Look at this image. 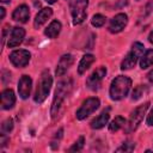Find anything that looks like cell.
<instances>
[{
  "label": "cell",
  "mask_w": 153,
  "mask_h": 153,
  "mask_svg": "<svg viewBox=\"0 0 153 153\" xmlns=\"http://www.w3.org/2000/svg\"><path fill=\"white\" fill-rule=\"evenodd\" d=\"M72 88V80L71 79H65L62 81L59 82L57 87H56V91H55V96H54V99H53V104H51V110H50V114H51V117L55 118L61 109V105L65 100V98L67 97V94L69 93Z\"/></svg>",
  "instance_id": "6da1fadb"
},
{
  "label": "cell",
  "mask_w": 153,
  "mask_h": 153,
  "mask_svg": "<svg viewBox=\"0 0 153 153\" xmlns=\"http://www.w3.org/2000/svg\"><path fill=\"white\" fill-rule=\"evenodd\" d=\"M131 86V80L128 76L124 75H118L117 78H115L110 85V97L114 100H120L123 99Z\"/></svg>",
  "instance_id": "7a4b0ae2"
},
{
  "label": "cell",
  "mask_w": 153,
  "mask_h": 153,
  "mask_svg": "<svg viewBox=\"0 0 153 153\" xmlns=\"http://www.w3.org/2000/svg\"><path fill=\"white\" fill-rule=\"evenodd\" d=\"M51 84H53V78L50 76L49 72L48 71L43 72L42 75H41L39 82L37 85V88H36V92H35V97H33L36 103H43L45 100V98L48 97L49 91L51 88Z\"/></svg>",
  "instance_id": "3957f363"
},
{
  "label": "cell",
  "mask_w": 153,
  "mask_h": 153,
  "mask_svg": "<svg viewBox=\"0 0 153 153\" xmlns=\"http://www.w3.org/2000/svg\"><path fill=\"white\" fill-rule=\"evenodd\" d=\"M143 44H141L140 42H135L130 49V51L127 54V56L124 57V60L121 63V69H130L135 66V63L137 62V60L142 56L143 54Z\"/></svg>",
  "instance_id": "277c9868"
},
{
  "label": "cell",
  "mask_w": 153,
  "mask_h": 153,
  "mask_svg": "<svg viewBox=\"0 0 153 153\" xmlns=\"http://www.w3.org/2000/svg\"><path fill=\"white\" fill-rule=\"evenodd\" d=\"M88 0H72L71 1V13L73 18V24H81L86 18V8Z\"/></svg>",
  "instance_id": "5b68a950"
},
{
  "label": "cell",
  "mask_w": 153,
  "mask_h": 153,
  "mask_svg": "<svg viewBox=\"0 0 153 153\" xmlns=\"http://www.w3.org/2000/svg\"><path fill=\"white\" fill-rule=\"evenodd\" d=\"M148 106H149V103L147 102V103H145V104L134 109V111L130 114V117H129V121H128V124H127V129H126L127 133H131L139 127V124L141 123Z\"/></svg>",
  "instance_id": "8992f818"
},
{
  "label": "cell",
  "mask_w": 153,
  "mask_h": 153,
  "mask_svg": "<svg viewBox=\"0 0 153 153\" xmlns=\"http://www.w3.org/2000/svg\"><path fill=\"white\" fill-rule=\"evenodd\" d=\"M98 106H99V99L98 98H96V97L87 98L86 100H84V103L81 104V106L76 111V118L78 120L86 118L87 116L93 114L98 109Z\"/></svg>",
  "instance_id": "52a82bcc"
},
{
  "label": "cell",
  "mask_w": 153,
  "mask_h": 153,
  "mask_svg": "<svg viewBox=\"0 0 153 153\" xmlns=\"http://www.w3.org/2000/svg\"><path fill=\"white\" fill-rule=\"evenodd\" d=\"M105 74H106V68L103 67V66L98 67V68L87 78V80H86V86H87L90 90H92V91L98 90L99 86H100L102 80H103L104 76H105Z\"/></svg>",
  "instance_id": "ba28073f"
},
{
  "label": "cell",
  "mask_w": 153,
  "mask_h": 153,
  "mask_svg": "<svg viewBox=\"0 0 153 153\" xmlns=\"http://www.w3.org/2000/svg\"><path fill=\"white\" fill-rule=\"evenodd\" d=\"M30 53L25 49H19V50H14L10 54V60L11 62L18 67V68H22V67H25L29 61H30Z\"/></svg>",
  "instance_id": "9c48e42d"
},
{
  "label": "cell",
  "mask_w": 153,
  "mask_h": 153,
  "mask_svg": "<svg viewBox=\"0 0 153 153\" xmlns=\"http://www.w3.org/2000/svg\"><path fill=\"white\" fill-rule=\"evenodd\" d=\"M128 23V17L126 13H118L116 14L111 22H110V25H109V31L112 32V33H117V32H121L126 25Z\"/></svg>",
  "instance_id": "30bf717a"
},
{
  "label": "cell",
  "mask_w": 153,
  "mask_h": 153,
  "mask_svg": "<svg viewBox=\"0 0 153 153\" xmlns=\"http://www.w3.org/2000/svg\"><path fill=\"white\" fill-rule=\"evenodd\" d=\"M73 62H74L73 55H71V54L62 55L61 59H60V61H59V63H57V67H56V75L57 76L63 75L71 68V66L73 65Z\"/></svg>",
  "instance_id": "8fae6325"
},
{
  "label": "cell",
  "mask_w": 153,
  "mask_h": 153,
  "mask_svg": "<svg viewBox=\"0 0 153 153\" xmlns=\"http://www.w3.org/2000/svg\"><path fill=\"white\" fill-rule=\"evenodd\" d=\"M31 85H32V80H31V78L29 75H23L19 79V82H18V92H19V96L23 99H26L30 96Z\"/></svg>",
  "instance_id": "7c38bea8"
},
{
  "label": "cell",
  "mask_w": 153,
  "mask_h": 153,
  "mask_svg": "<svg viewBox=\"0 0 153 153\" xmlns=\"http://www.w3.org/2000/svg\"><path fill=\"white\" fill-rule=\"evenodd\" d=\"M24 36H25V30L23 27H19V26L13 27L12 32L10 35V38H8V43H7L8 48H14V47L19 45L23 42Z\"/></svg>",
  "instance_id": "4fadbf2b"
},
{
  "label": "cell",
  "mask_w": 153,
  "mask_h": 153,
  "mask_svg": "<svg viewBox=\"0 0 153 153\" xmlns=\"http://www.w3.org/2000/svg\"><path fill=\"white\" fill-rule=\"evenodd\" d=\"M16 103V96H14V92L10 88L7 90H4L1 92V108L5 109V110H8V109H12L13 105Z\"/></svg>",
  "instance_id": "5bb4252c"
},
{
  "label": "cell",
  "mask_w": 153,
  "mask_h": 153,
  "mask_svg": "<svg viewBox=\"0 0 153 153\" xmlns=\"http://www.w3.org/2000/svg\"><path fill=\"white\" fill-rule=\"evenodd\" d=\"M29 16H30L29 7L26 5H20L14 10L12 18H13V20L19 22V23H26L29 19Z\"/></svg>",
  "instance_id": "9a60e30c"
},
{
  "label": "cell",
  "mask_w": 153,
  "mask_h": 153,
  "mask_svg": "<svg viewBox=\"0 0 153 153\" xmlns=\"http://www.w3.org/2000/svg\"><path fill=\"white\" fill-rule=\"evenodd\" d=\"M51 14H53V10H51V8H49V7L42 8V10L37 13V16H36V18H35V20H33V26H35L36 29L41 27V26L51 17Z\"/></svg>",
  "instance_id": "2e32d148"
},
{
  "label": "cell",
  "mask_w": 153,
  "mask_h": 153,
  "mask_svg": "<svg viewBox=\"0 0 153 153\" xmlns=\"http://www.w3.org/2000/svg\"><path fill=\"white\" fill-rule=\"evenodd\" d=\"M109 117H110V115H109V109H106V110H104L100 115H98L94 120H92V122L90 123V124H91V128H92V129H100V128H103V127L108 123Z\"/></svg>",
  "instance_id": "e0dca14e"
},
{
  "label": "cell",
  "mask_w": 153,
  "mask_h": 153,
  "mask_svg": "<svg viewBox=\"0 0 153 153\" xmlns=\"http://www.w3.org/2000/svg\"><path fill=\"white\" fill-rule=\"evenodd\" d=\"M60 31H61V23L57 22V20H53L48 25V27L45 29L44 33L49 38H55V37H57V35L60 33Z\"/></svg>",
  "instance_id": "ac0fdd59"
},
{
  "label": "cell",
  "mask_w": 153,
  "mask_h": 153,
  "mask_svg": "<svg viewBox=\"0 0 153 153\" xmlns=\"http://www.w3.org/2000/svg\"><path fill=\"white\" fill-rule=\"evenodd\" d=\"M93 62H94V56H93V55H91V54L84 55L82 59H81L80 62H79V67H78V72H79V74L85 73V72L90 68V66H91Z\"/></svg>",
  "instance_id": "d6986e66"
},
{
  "label": "cell",
  "mask_w": 153,
  "mask_h": 153,
  "mask_svg": "<svg viewBox=\"0 0 153 153\" xmlns=\"http://www.w3.org/2000/svg\"><path fill=\"white\" fill-rule=\"evenodd\" d=\"M153 65V49H149L145 53V55L141 56L140 60V67L142 69H146Z\"/></svg>",
  "instance_id": "ffe728a7"
},
{
  "label": "cell",
  "mask_w": 153,
  "mask_h": 153,
  "mask_svg": "<svg viewBox=\"0 0 153 153\" xmlns=\"http://www.w3.org/2000/svg\"><path fill=\"white\" fill-rule=\"evenodd\" d=\"M124 123H126L124 118H123L122 116H117V117L109 124V130H110V131H117L118 129H121V128L124 126Z\"/></svg>",
  "instance_id": "44dd1931"
},
{
  "label": "cell",
  "mask_w": 153,
  "mask_h": 153,
  "mask_svg": "<svg viewBox=\"0 0 153 153\" xmlns=\"http://www.w3.org/2000/svg\"><path fill=\"white\" fill-rule=\"evenodd\" d=\"M146 92H147L146 86L140 85V86L135 87V88H134V91L131 92V99H133V100H137V99H140V98H141Z\"/></svg>",
  "instance_id": "7402d4cb"
},
{
  "label": "cell",
  "mask_w": 153,
  "mask_h": 153,
  "mask_svg": "<svg viewBox=\"0 0 153 153\" xmlns=\"http://www.w3.org/2000/svg\"><path fill=\"white\" fill-rule=\"evenodd\" d=\"M13 129V121H12V118H7V120H5L4 122H2V124H1V134H8L11 130Z\"/></svg>",
  "instance_id": "603a6c76"
},
{
  "label": "cell",
  "mask_w": 153,
  "mask_h": 153,
  "mask_svg": "<svg viewBox=\"0 0 153 153\" xmlns=\"http://www.w3.org/2000/svg\"><path fill=\"white\" fill-rule=\"evenodd\" d=\"M91 23H92L93 26L100 27V26H103L104 23H105V17L102 16V14H94V16L92 17V19H91Z\"/></svg>",
  "instance_id": "cb8c5ba5"
},
{
  "label": "cell",
  "mask_w": 153,
  "mask_h": 153,
  "mask_svg": "<svg viewBox=\"0 0 153 153\" xmlns=\"http://www.w3.org/2000/svg\"><path fill=\"white\" fill-rule=\"evenodd\" d=\"M134 148H135V143L131 142V141H127V142H124L121 147H118L116 151H117V152H133Z\"/></svg>",
  "instance_id": "d4e9b609"
},
{
  "label": "cell",
  "mask_w": 153,
  "mask_h": 153,
  "mask_svg": "<svg viewBox=\"0 0 153 153\" xmlns=\"http://www.w3.org/2000/svg\"><path fill=\"white\" fill-rule=\"evenodd\" d=\"M84 142H85L84 136H80V137L76 140V142H75L68 151H69V152H78V151H81L82 147H84Z\"/></svg>",
  "instance_id": "484cf974"
},
{
  "label": "cell",
  "mask_w": 153,
  "mask_h": 153,
  "mask_svg": "<svg viewBox=\"0 0 153 153\" xmlns=\"http://www.w3.org/2000/svg\"><path fill=\"white\" fill-rule=\"evenodd\" d=\"M147 124L148 126H153V109L151 110L149 115L147 116Z\"/></svg>",
  "instance_id": "4316f807"
},
{
  "label": "cell",
  "mask_w": 153,
  "mask_h": 153,
  "mask_svg": "<svg viewBox=\"0 0 153 153\" xmlns=\"http://www.w3.org/2000/svg\"><path fill=\"white\" fill-rule=\"evenodd\" d=\"M147 78H148V80H149V82L151 84H153V69L148 73V75H147Z\"/></svg>",
  "instance_id": "83f0119b"
},
{
  "label": "cell",
  "mask_w": 153,
  "mask_h": 153,
  "mask_svg": "<svg viewBox=\"0 0 153 153\" xmlns=\"http://www.w3.org/2000/svg\"><path fill=\"white\" fill-rule=\"evenodd\" d=\"M148 41H149V42L153 44V31L149 33V36H148Z\"/></svg>",
  "instance_id": "f1b7e54d"
},
{
  "label": "cell",
  "mask_w": 153,
  "mask_h": 153,
  "mask_svg": "<svg viewBox=\"0 0 153 153\" xmlns=\"http://www.w3.org/2000/svg\"><path fill=\"white\" fill-rule=\"evenodd\" d=\"M0 12H1V19H4V17H5V8H0Z\"/></svg>",
  "instance_id": "f546056e"
},
{
  "label": "cell",
  "mask_w": 153,
  "mask_h": 153,
  "mask_svg": "<svg viewBox=\"0 0 153 153\" xmlns=\"http://www.w3.org/2000/svg\"><path fill=\"white\" fill-rule=\"evenodd\" d=\"M48 4H54V2H56V0H45Z\"/></svg>",
  "instance_id": "4dcf8cb0"
},
{
  "label": "cell",
  "mask_w": 153,
  "mask_h": 153,
  "mask_svg": "<svg viewBox=\"0 0 153 153\" xmlns=\"http://www.w3.org/2000/svg\"><path fill=\"white\" fill-rule=\"evenodd\" d=\"M1 1H2V2H4V4H6V2H10V1H11V0H1Z\"/></svg>",
  "instance_id": "1f68e13d"
},
{
  "label": "cell",
  "mask_w": 153,
  "mask_h": 153,
  "mask_svg": "<svg viewBox=\"0 0 153 153\" xmlns=\"http://www.w3.org/2000/svg\"><path fill=\"white\" fill-rule=\"evenodd\" d=\"M68 1H72V0H68Z\"/></svg>",
  "instance_id": "d6a6232c"
}]
</instances>
